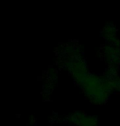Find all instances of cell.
I'll return each instance as SVG.
<instances>
[{"mask_svg": "<svg viewBox=\"0 0 120 126\" xmlns=\"http://www.w3.org/2000/svg\"><path fill=\"white\" fill-rule=\"evenodd\" d=\"M71 122L76 126H97V119L81 112H76L69 116Z\"/></svg>", "mask_w": 120, "mask_h": 126, "instance_id": "obj_1", "label": "cell"}, {"mask_svg": "<svg viewBox=\"0 0 120 126\" xmlns=\"http://www.w3.org/2000/svg\"><path fill=\"white\" fill-rule=\"evenodd\" d=\"M102 35L107 41L113 43L116 40V29L114 26V25L108 24L107 26L103 29L102 31Z\"/></svg>", "mask_w": 120, "mask_h": 126, "instance_id": "obj_2", "label": "cell"}]
</instances>
